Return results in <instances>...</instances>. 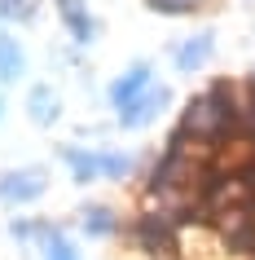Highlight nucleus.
Listing matches in <instances>:
<instances>
[{"mask_svg": "<svg viewBox=\"0 0 255 260\" xmlns=\"http://www.w3.org/2000/svg\"><path fill=\"white\" fill-rule=\"evenodd\" d=\"M150 9H159V14H194V9H202L207 0H145Z\"/></svg>", "mask_w": 255, "mask_h": 260, "instance_id": "nucleus-13", "label": "nucleus"}, {"mask_svg": "<svg viewBox=\"0 0 255 260\" xmlns=\"http://www.w3.org/2000/svg\"><path fill=\"white\" fill-rule=\"evenodd\" d=\"M40 243H44V260H80L75 247H70V238H62V234H53V230L44 234Z\"/></svg>", "mask_w": 255, "mask_h": 260, "instance_id": "nucleus-12", "label": "nucleus"}, {"mask_svg": "<svg viewBox=\"0 0 255 260\" xmlns=\"http://www.w3.org/2000/svg\"><path fill=\"white\" fill-rule=\"evenodd\" d=\"M163 110H167V88H163V84H150V88H145L141 97H136L132 106H123V110H119V123L136 133V128L154 123V119L163 115Z\"/></svg>", "mask_w": 255, "mask_h": 260, "instance_id": "nucleus-6", "label": "nucleus"}, {"mask_svg": "<svg viewBox=\"0 0 255 260\" xmlns=\"http://www.w3.org/2000/svg\"><path fill=\"white\" fill-rule=\"evenodd\" d=\"M180 225H176L172 216H163L159 207H145V203H136V216L132 225H128V238H132L136 251H145V256L154 260H167L176 251V243H180Z\"/></svg>", "mask_w": 255, "mask_h": 260, "instance_id": "nucleus-2", "label": "nucleus"}, {"mask_svg": "<svg viewBox=\"0 0 255 260\" xmlns=\"http://www.w3.org/2000/svg\"><path fill=\"white\" fill-rule=\"evenodd\" d=\"M150 84H154V67H150V62H136V67H128V71L119 75V80L110 84L106 102H110L115 110H123V106H132V102H136L141 93H145Z\"/></svg>", "mask_w": 255, "mask_h": 260, "instance_id": "nucleus-5", "label": "nucleus"}, {"mask_svg": "<svg viewBox=\"0 0 255 260\" xmlns=\"http://www.w3.org/2000/svg\"><path fill=\"white\" fill-rule=\"evenodd\" d=\"M22 71H27V62H22L18 40H14V36H0V84L22 80Z\"/></svg>", "mask_w": 255, "mask_h": 260, "instance_id": "nucleus-9", "label": "nucleus"}, {"mask_svg": "<svg viewBox=\"0 0 255 260\" xmlns=\"http://www.w3.org/2000/svg\"><path fill=\"white\" fill-rule=\"evenodd\" d=\"M44 185H49V177L40 168H14L0 177V203H35Z\"/></svg>", "mask_w": 255, "mask_h": 260, "instance_id": "nucleus-4", "label": "nucleus"}, {"mask_svg": "<svg viewBox=\"0 0 255 260\" xmlns=\"http://www.w3.org/2000/svg\"><path fill=\"white\" fill-rule=\"evenodd\" d=\"M57 9H62V18H66V31L80 44H88L97 36V18L84 9V0H57Z\"/></svg>", "mask_w": 255, "mask_h": 260, "instance_id": "nucleus-8", "label": "nucleus"}, {"mask_svg": "<svg viewBox=\"0 0 255 260\" xmlns=\"http://www.w3.org/2000/svg\"><path fill=\"white\" fill-rule=\"evenodd\" d=\"M119 230V216H115V212H110V207H88V212H84V234H88V238H106V234H115Z\"/></svg>", "mask_w": 255, "mask_h": 260, "instance_id": "nucleus-11", "label": "nucleus"}, {"mask_svg": "<svg viewBox=\"0 0 255 260\" xmlns=\"http://www.w3.org/2000/svg\"><path fill=\"white\" fill-rule=\"evenodd\" d=\"M0 119H5V97H0Z\"/></svg>", "mask_w": 255, "mask_h": 260, "instance_id": "nucleus-15", "label": "nucleus"}, {"mask_svg": "<svg viewBox=\"0 0 255 260\" xmlns=\"http://www.w3.org/2000/svg\"><path fill=\"white\" fill-rule=\"evenodd\" d=\"M238 115H242V80H211L198 97H189L176 133L220 154L238 137Z\"/></svg>", "mask_w": 255, "mask_h": 260, "instance_id": "nucleus-1", "label": "nucleus"}, {"mask_svg": "<svg viewBox=\"0 0 255 260\" xmlns=\"http://www.w3.org/2000/svg\"><path fill=\"white\" fill-rule=\"evenodd\" d=\"M27 115H31L35 123H53V119H57V97H53V88H49V84H35V88H31Z\"/></svg>", "mask_w": 255, "mask_h": 260, "instance_id": "nucleus-10", "label": "nucleus"}, {"mask_svg": "<svg viewBox=\"0 0 255 260\" xmlns=\"http://www.w3.org/2000/svg\"><path fill=\"white\" fill-rule=\"evenodd\" d=\"M35 0H0V18H31Z\"/></svg>", "mask_w": 255, "mask_h": 260, "instance_id": "nucleus-14", "label": "nucleus"}, {"mask_svg": "<svg viewBox=\"0 0 255 260\" xmlns=\"http://www.w3.org/2000/svg\"><path fill=\"white\" fill-rule=\"evenodd\" d=\"M62 159L70 164V177L75 181H119L128 177V168H132V154H115V150H62Z\"/></svg>", "mask_w": 255, "mask_h": 260, "instance_id": "nucleus-3", "label": "nucleus"}, {"mask_svg": "<svg viewBox=\"0 0 255 260\" xmlns=\"http://www.w3.org/2000/svg\"><path fill=\"white\" fill-rule=\"evenodd\" d=\"M172 53H176V67H180V71H198L202 62H211L215 40H211V31H202V36H189V40H180Z\"/></svg>", "mask_w": 255, "mask_h": 260, "instance_id": "nucleus-7", "label": "nucleus"}]
</instances>
